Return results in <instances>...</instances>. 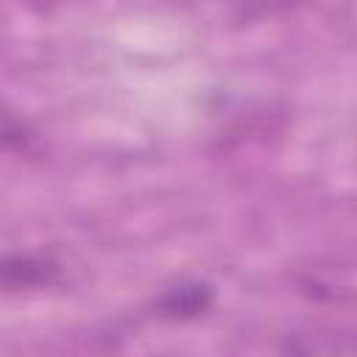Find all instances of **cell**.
Here are the masks:
<instances>
[{
    "label": "cell",
    "instance_id": "obj_1",
    "mask_svg": "<svg viewBox=\"0 0 357 357\" xmlns=\"http://www.w3.org/2000/svg\"><path fill=\"white\" fill-rule=\"evenodd\" d=\"M209 301H212V290L206 284H181L165 293L162 310L170 315H198L209 307Z\"/></svg>",
    "mask_w": 357,
    "mask_h": 357
},
{
    "label": "cell",
    "instance_id": "obj_2",
    "mask_svg": "<svg viewBox=\"0 0 357 357\" xmlns=\"http://www.w3.org/2000/svg\"><path fill=\"white\" fill-rule=\"evenodd\" d=\"M45 276H47V265L33 259V257H8L6 265H3L6 284H11V282L33 284V282H42Z\"/></svg>",
    "mask_w": 357,
    "mask_h": 357
}]
</instances>
